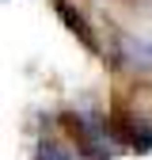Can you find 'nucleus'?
Returning <instances> with one entry per match:
<instances>
[{
    "label": "nucleus",
    "instance_id": "obj_1",
    "mask_svg": "<svg viewBox=\"0 0 152 160\" xmlns=\"http://www.w3.org/2000/svg\"><path fill=\"white\" fill-rule=\"evenodd\" d=\"M122 61L129 69L152 72V42L148 38H122Z\"/></svg>",
    "mask_w": 152,
    "mask_h": 160
},
{
    "label": "nucleus",
    "instance_id": "obj_2",
    "mask_svg": "<svg viewBox=\"0 0 152 160\" xmlns=\"http://www.w3.org/2000/svg\"><path fill=\"white\" fill-rule=\"evenodd\" d=\"M34 160H72V149H65V145H57V141H46L38 145V152H34Z\"/></svg>",
    "mask_w": 152,
    "mask_h": 160
}]
</instances>
